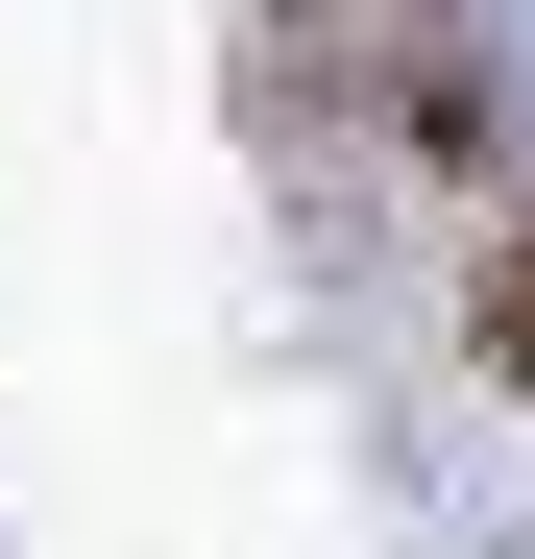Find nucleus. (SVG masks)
Here are the masks:
<instances>
[{
    "label": "nucleus",
    "instance_id": "f257e3e1",
    "mask_svg": "<svg viewBox=\"0 0 535 559\" xmlns=\"http://www.w3.org/2000/svg\"><path fill=\"white\" fill-rule=\"evenodd\" d=\"M293 49H317V73H390V98H414V73H438V0H293Z\"/></svg>",
    "mask_w": 535,
    "mask_h": 559
},
{
    "label": "nucleus",
    "instance_id": "f03ea898",
    "mask_svg": "<svg viewBox=\"0 0 535 559\" xmlns=\"http://www.w3.org/2000/svg\"><path fill=\"white\" fill-rule=\"evenodd\" d=\"M463 341H487L511 390H535V243H487V293H463Z\"/></svg>",
    "mask_w": 535,
    "mask_h": 559
}]
</instances>
